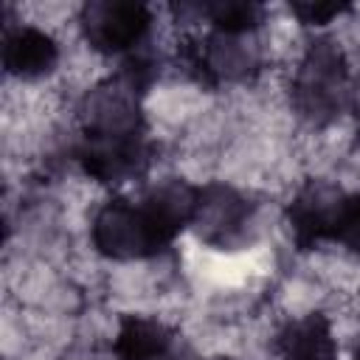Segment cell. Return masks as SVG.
Masks as SVG:
<instances>
[{
	"mask_svg": "<svg viewBox=\"0 0 360 360\" xmlns=\"http://www.w3.org/2000/svg\"><path fill=\"white\" fill-rule=\"evenodd\" d=\"M352 93L354 82L343 48L332 37L309 39L290 82L295 112L312 127H326L352 107Z\"/></svg>",
	"mask_w": 360,
	"mask_h": 360,
	"instance_id": "obj_1",
	"label": "cell"
},
{
	"mask_svg": "<svg viewBox=\"0 0 360 360\" xmlns=\"http://www.w3.org/2000/svg\"><path fill=\"white\" fill-rule=\"evenodd\" d=\"M90 239L101 256L112 262H135L163 253L177 236L160 222L143 197H112L96 211Z\"/></svg>",
	"mask_w": 360,
	"mask_h": 360,
	"instance_id": "obj_2",
	"label": "cell"
},
{
	"mask_svg": "<svg viewBox=\"0 0 360 360\" xmlns=\"http://www.w3.org/2000/svg\"><path fill=\"white\" fill-rule=\"evenodd\" d=\"M253 37V34H250ZM250 37H233L222 31H208L191 37L180 45V65L191 79L208 87L250 82L262 70V51Z\"/></svg>",
	"mask_w": 360,
	"mask_h": 360,
	"instance_id": "obj_3",
	"label": "cell"
},
{
	"mask_svg": "<svg viewBox=\"0 0 360 360\" xmlns=\"http://www.w3.org/2000/svg\"><path fill=\"white\" fill-rule=\"evenodd\" d=\"M79 25L93 51L107 56H132L152 28V11L146 3L90 0L79 11Z\"/></svg>",
	"mask_w": 360,
	"mask_h": 360,
	"instance_id": "obj_4",
	"label": "cell"
},
{
	"mask_svg": "<svg viewBox=\"0 0 360 360\" xmlns=\"http://www.w3.org/2000/svg\"><path fill=\"white\" fill-rule=\"evenodd\" d=\"M155 141L149 135L135 138H82L76 160L82 172L101 186H121L143 177L155 160Z\"/></svg>",
	"mask_w": 360,
	"mask_h": 360,
	"instance_id": "obj_5",
	"label": "cell"
},
{
	"mask_svg": "<svg viewBox=\"0 0 360 360\" xmlns=\"http://www.w3.org/2000/svg\"><path fill=\"white\" fill-rule=\"evenodd\" d=\"M343 205H346V191L340 186L329 180H307L287 205V225L295 248L312 250L326 239L332 242Z\"/></svg>",
	"mask_w": 360,
	"mask_h": 360,
	"instance_id": "obj_6",
	"label": "cell"
},
{
	"mask_svg": "<svg viewBox=\"0 0 360 360\" xmlns=\"http://www.w3.org/2000/svg\"><path fill=\"white\" fill-rule=\"evenodd\" d=\"M253 222V202L228 183L200 186V205L194 217V231L211 248H231L248 236Z\"/></svg>",
	"mask_w": 360,
	"mask_h": 360,
	"instance_id": "obj_7",
	"label": "cell"
},
{
	"mask_svg": "<svg viewBox=\"0 0 360 360\" xmlns=\"http://www.w3.org/2000/svg\"><path fill=\"white\" fill-rule=\"evenodd\" d=\"M56 62H59V45L48 31L22 22H6L3 65L8 76H17L22 82L42 79L56 68Z\"/></svg>",
	"mask_w": 360,
	"mask_h": 360,
	"instance_id": "obj_8",
	"label": "cell"
},
{
	"mask_svg": "<svg viewBox=\"0 0 360 360\" xmlns=\"http://www.w3.org/2000/svg\"><path fill=\"white\" fill-rule=\"evenodd\" d=\"M278 360H338V340L323 312L287 321L273 340Z\"/></svg>",
	"mask_w": 360,
	"mask_h": 360,
	"instance_id": "obj_9",
	"label": "cell"
},
{
	"mask_svg": "<svg viewBox=\"0 0 360 360\" xmlns=\"http://www.w3.org/2000/svg\"><path fill=\"white\" fill-rule=\"evenodd\" d=\"M174 346H177V335L166 323L155 318L127 315L118 323L112 352L118 360H158Z\"/></svg>",
	"mask_w": 360,
	"mask_h": 360,
	"instance_id": "obj_10",
	"label": "cell"
},
{
	"mask_svg": "<svg viewBox=\"0 0 360 360\" xmlns=\"http://www.w3.org/2000/svg\"><path fill=\"white\" fill-rule=\"evenodd\" d=\"M197 17H205L211 31L233 34V37H250L256 28H262L267 8L253 0H211V3H194L188 6Z\"/></svg>",
	"mask_w": 360,
	"mask_h": 360,
	"instance_id": "obj_11",
	"label": "cell"
},
{
	"mask_svg": "<svg viewBox=\"0 0 360 360\" xmlns=\"http://www.w3.org/2000/svg\"><path fill=\"white\" fill-rule=\"evenodd\" d=\"M332 242H340L343 248L360 253V191L346 194V205H343V214H340Z\"/></svg>",
	"mask_w": 360,
	"mask_h": 360,
	"instance_id": "obj_12",
	"label": "cell"
},
{
	"mask_svg": "<svg viewBox=\"0 0 360 360\" xmlns=\"http://www.w3.org/2000/svg\"><path fill=\"white\" fill-rule=\"evenodd\" d=\"M290 11L304 22V25H326L335 17L346 14L349 6L346 3H292Z\"/></svg>",
	"mask_w": 360,
	"mask_h": 360,
	"instance_id": "obj_13",
	"label": "cell"
},
{
	"mask_svg": "<svg viewBox=\"0 0 360 360\" xmlns=\"http://www.w3.org/2000/svg\"><path fill=\"white\" fill-rule=\"evenodd\" d=\"M352 110L360 115V82H354V93H352Z\"/></svg>",
	"mask_w": 360,
	"mask_h": 360,
	"instance_id": "obj_14",
	"label": "cell"
},
{
	"mask_svg": "<svg viewBox=\"0 0 360 360\" xmlns=\"http://www.w3.org/2000/svg\"><path fill=\"white\" fill-rule=\"evenodd\" d=\"M352 360H360V346L354 349V354H352Z\"/></svg>",
	"mask_w": 360,
	"mask_h": 360,
	"instance_id": "obj_15",
	"label": "cell"
}]
</instances>
